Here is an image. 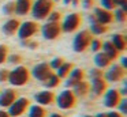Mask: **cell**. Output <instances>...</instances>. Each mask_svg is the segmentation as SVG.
<instances>
[{
	"label": "cell",
	"mask_w": 127,
	"mask_h": 117,
	"mask_svg": "<svg viewBox=\"0 0 127 117\" xmlns=\"http://www.w3.org/2000/svg\"><path fill=\"white\" fill-rule=\"evenodd\" d=\"M30 79V72L26 67H17L15 70L10 71L8 79L7 82L12 84V86H23L26 84Z\"/></svg>",
	"instance_id": "6da1fadb"
},
{
	"label": "cell",
	"mask_w": 127,
	"mask_h": 117,
	"mask_svg": "<svg viewBox=\"0 0 127 117\" xmlns=\"http://www.w3.org/2000/svg\"><path fill=\"white\" fill-rule=\"evenodd\" d=\"M52 7H53L52 0H37L33 4L32 14L36 19H44L49 15V12L52 11Z\"/></svg>",
	"instance_id": "7a4b0ae2"
},
{
	"label": "cell",
	"mask_w": 127,
	"mask_h": 117,
	"mask_svg": "<svg viewBox=\"0 0 127 117\" xmlns=\"http://www.w3.org/2000/svg\"><path fill=\"white\" fill-rule=\"evenodd\" d=\"M56 103L60 109H72L75 105H77V97L74 95V93L71 90H64L60 94L56 97Z\"/></svg>",
	"instance_id": "3957f363"
},
{
	"label": "cell",
	"mask_w": 127,
	"mask_h": 117,
	"mask_svg": "<svg viewBox=\"0 0 127 117\" xmlns=\"http://www.w3.org/2000/svg\"><path fill=\"white\" fill-rule=\"evenodd\" d=\"M90 41H92L90 31H88V30H82V31H79L77 35H75V38H74V50L79 52V53L83 52V50H86V48L90 45Z\"/></svg>",
	"instance_id": "277c9868"
},
{
	"label": "cell",
	"mask_w": 127,
	"mask_h": 117,
	"mask_svg": "<svg viewBox=\"0 0 127 117\" xmlns=\"http://www.w3.org/2000/svg\"><path fill=\"white\" fill-rule=\"evenodd\" d=\"M29 105H30V101L28 98H17L15 102L12 103L8 108V114L11 117H19L28 110Z\"/></svg>",
	"instance_id": "5b68a950"
},
{
	"label": "cell",
	"mask_w": 127,
	"mask_h": 117,
	"mask_svg": "<svg viewBox=\"0 0 127 117\" xmlns=\"http://www.w3.org/2000/svg\"><path fill=\"white\" fill-rule=\"evenodd\" d=\"M32 73H33V76L36 79L44 82L45 79H48L53 72H52V68L49 67V64H48V63H40V64H37L36 67L33 68Z\"/></svg>",
	"instance_id": "8992f818"
},
{
	"label": "cell",
	"mask_w": 127,
	"mask_h": 117,
	"mask_svg": "<svg viewBox=\"0 0 127 117\" xmlns=\"http://www.w3.org/2000/svg\"><path fill=\"white\" fill-rule=\"evenodd\" d=\"M79 24H81V16L78 14H70L68 16H66L63 26L60 29L66 33H72L79 27Z\"/></svg>",
	"instance_id": "52a82bcc"
},
{
	"label": "cell",
	"mask_w": 127,
	"mask_h": 117,
	"mask_svg": "<svg viewBox=\"0 0 127 117\" xmlns=\"http://www.w3.org/2000/svg\"><path fill=\"white\" fill-rule=\"evenodd\" d=\"M38 24L34 23V22H25V23L19 24L18 27V35H19L21 40H28L29 37H32L33 34L37 33V29H38Z\"/></svg>",
	"instance_id": "ba28073f"
},
{
	"label": "cell",
	"mask_w": 127,
	"mask_h": 117,
	"mask_svg": "<svg viewBox=\"0 0 127 117\" xmlns=\"http://www.w3.org/2000/svg\"><path fill=\"white\" fill-rule=\"evenodd\" d=\"M60 31H62V29L58 24V22H49V23L42 26V35L47 40H55V38H58Z\"/></svg>",
	"instance_id": "9c48e42d"
},
{
	"label": "cell",
	"mask_w": 127,
	"mask_h": 117,
	"mask_svg": "<svg viewBox=\"0 0 127 117\" xmlns=\"http://www.w3.org/2000/svg\"><path fill=\"white\" fill-rule=\"evenodd\" d=\"M17 98H18V94L15 90H12V89L4 90V91L0 93V106L1 108H10L15 102Z\"/></svg>",
	"instance_id": "30bf717a"
},
{
	"label": "cell",
	"mask_w": 127,
	"mask_h": 117,
	"mask_svg": "<svg viewBox=\"0 0 127 117\" xmlns=\"http://www.w3.org/2000/svg\"><path fill=\"white\" fill-rule=\"evenodd\" d=\"M124 75H126V70H123L120 65H112L105 73V79L108 82H119L122 78H124Z\"/></svg>",
	"instance_id": "8fae6325"
},
{
	"label": "cell",
	"mask_w": 127,
	"mask_h": 117,
	"mask_svg": "<svg viewBox=\"0 0 127 117\" xmlns=\"http://www.w3.org/2000/svg\"><path fill=\"white\" fill-rule=\"evenodd\" d=\"M119 102H120V94H119L118 90H115V89L108 90L107 94H105L104 105L107 106V108H116V106L119 105Z\"/></svg>",
	"instance_id": "7c38bea8"
},
{
	"label": "cell",
	"mask_w": 127,
	"mask_h": 117,
	"mask_svg": "<svg viewBox=\"0 0 127 117\" xmlns=\"http://www.w3.org/2000/svg\"><path fill=\"white\" fill-rule=\"evenodd\" d=\"M94 19L100 24H108L112 22L113 16L109 11L104 10V8H96V11H94Z\"/></svg>",
	"instance_id": "4fadbf2b"
},
{
	"label": "cell",
	"mask_w": 127,
	"mask_h": 117,
	"mask_svg": "<svg viewBox=\"0 0 127 117\" xmlns=\"http://www.w3.org/2000/svg\"><path fill=\"white\" fill-rule=\"evenodd\" d=\"M36 101L40 105H51V103L55 102V94L52 91H40L36 94Z\"/></svg>",
	"instance_id": "5bb4252c"
},
{
	"label": "cell",
	"mask_w": 127,
	"mask_h": 117,
	"mask_svg": "<svg viewBox=\"0 0 127 117\" xmlns=\"http://www.w3.org/2000/svg\"><path fill=\"white\" fill-rule=\"evenodd\" d=\"M92 91L96 95L104 94V91H107V82L102 78H93L92 79Z\"/></svg>",
	"instance_id": "9a60e30c"
},
{
	"label": "cell",
	"mask_w": 127,
	"mask_h": 117,
	"mask_svg": "<svg viewBox=\"0 0 127 117\" xmlns=\"http://www.w3.org/2000/svg\"><path fill=\"white\" fill-rule=\"evenodd\" d=\"M32 8V0H17L15 3V12L18 15H25Z\"/></svg>",
	"instance_id": "2e32d148"
},
{
	"label": "cell",
	"mask_w": 127,
	"mask_h": 117,
	"mask_svg": "<svg viewBox=\"0 0 127 117\" xmlns=\"http://www.w3.org/2000/svg\"><path fill=\"white\" fill-rule=\"evenodd\" d=\"M94 63H96V65L98 68H107V67H109L112 60H111L104 52H98V53L96 54V57H94Z\"/></svg>",
	"instance_id": "e0dca14e"
},
{
	"label": "cell",
	"mask_w": 127,
	"mask_h": 117,
	"mask_svg": "<svg viewBox=\"0 0 127 117\" xmlns=\"http://www.w3.org/2000/svg\"><path fill=\"white\" fill-rule=\"evenodd\" d=\"M102 50H104V53L107 54L108 57H109L111 60H115L116 57H118V53L119 52L116 50V48L112 45V42H109V41H105L104 44L101 45Z\"/></svg>",
	"instance_id": "ac0fdd59"
},
{
	"label": "cell",
	"mask_w": 127,
	"mask_h": 117,
	"mask_svg": "<svg viewBox=\"0 0 127 117\" xmlns=\"http://www.w3.org/2000/svg\"><path fill=\"white\" fill-rule=\"evenodd\" d=\"M88 91H89L88 82L81 80V82H78V83L74 86V91H72V93H74L75 97H83V95L88 94Z\"/></svg>",
	"instance_id": "d6986e66"
},
{
	"label": "cell",
	"mask_w": 127,
	"mask_h": 117,
	"mask_svg": "<svg viewBox=\"0 0 127 117\" xmlns=\"http://www.w3.org/2000/svg\"><path fill=\"white\" fill-rule=\"evenodd\" d=\"M112 45L116 48V50L118 52H123V50H126V38L123 37V35H120V34H115L112 37Z\"/></svg>",
	"instance_id": "ffe728a7"
},
{
	"label": "cell",
	"mask_w": 127,
	"mask_h": 117,
	"mask_svg": "<svg viewBox=\"0 0 127 117\" xmlns=\"http://www.w3.org/2000/svg\"><path fill=\"white\" fill-rule=\"evenodd\" d=\"M18 27H19V22H18L17 19H10V21H7L6 24L3 26V31L6 33V34L11 35V34H14L15 31H18Z\"/></svg>",
	"instance_id": "44dd1931"
},
{
	"label": "cell",
	"mask_w": 127,
	"mask_h": 117,
	"mask_svg": "<svg viewBox=\"0 0 127 117\" xmlns=\"http://www.w3.org/2000/svg\"><path fill=\"white\" fill-rule=\"evenodd\" d=\"M48 112L41 105H33L29 109V117H47Z\"/></svg>",
	"instance_id": "7402d4cb"
},
{
	"label": "cell",
	"mask_w": 127,
	"mask_h": 117,
	"mask_svg": "<svg viewBox=\"0 0 127 117\" xmlns=\"http://www.w3.org/2000/svg\"><path fill=\"white\" fill-rule=\"evenodd\" d=\"M72 68H74V65H72L71 63H63V64L58 68V76L60 79L67 78V76L70 75V72H71Z\"/></svg>",
	"instance_id": "603a6c76"
},
{
	"label": "cell",
	"mask_w": 127,
	"mask_h": 117,
	"mask_svg": "<svg viewBox=\"0 0 127 117\" xmlns=\"http://www.w3.org/2000/svg\"><path fill=\"white\" fill-rule=\"evenodd\" d=\"M42 83H44V86L48 87V89H53V87H58L59 84H60V78H59L58 75H55V73H52V75L48 79H45Z\"/></svg>",
	"instance_id": "cb8c5ba5"
},
{
	"label": "cell",
	"mask_w": 127,
	"mask_h": 117,
	"mask_svg": "<svg viewBox=\"0 0 127 117\" xmlns=\"http://www.w3.org/2000/svg\"><path fill=\"white\" fill-rule=\"evenodd\" d=\"M68 76H70V79H74V80H77V82H81V80H83V78H85V73H83V71L81 70V68H72Z\"/></svg>",
	"instance_id": "d4e9b609"
},
{
	"label": "cell",
	"mask_w": 127,
	"mask_h": 117,
	"mask_svg": "<svg viewBox=\"0 0 127 117\" xmlns=\"http://www.w3.org/2000/svg\"><path fill=\"white\" fill-rule=\"evenodd\" d=\"M90 31L93 33V34H104V33L107 31V27H105L104 24H100V23H97V22H94V23L90 24Z\"/></svg>",
	"instance_id": "484cf974"
},
{
	"label": "cell",
	"mask_w": 127,
	"mask_h": 117,
	"mask_svg": "<svg viewBox=\"0 0 127 117\" xmlns=\"http://www.w3.org/2000/svg\"><path fill=\"white\" fill-rule=\"evenodd\" d=\"M8 56V48L6 45H0V64H3Z\"/></svg>",
	"instance_id": "4316f807"
},
{
	"label": "cell",
	"mask_w": 127,
	"mask_h": 117,
	"mask_svg": "<svg viewBox=\"0 0 127 117\" xmlns=\"http://www.w3.org/2000/svg\"><path fill=\"white\" fill-rule=\"evenodd\" d=\"M115 15H116V19L120 21V22H124L126 18H127L126 16V10H124V8H119V10H116Z\"/></svg>",
	"instance_id": "83f0119b"
},
{
	"label": "cell",
	"mask_w": 127,
	"mask_h": 117,
	"mask_svg": "<svg viewBox=\"0 0 127 117\" xmlns=\"http://www.w3.org/2000/svg\"><path fill=\"white\" fill-rule=\"evenodd\" d=\"M63 59L62 57H58V59H55V60H52V61L49 63V67L52 68V70H58L59 67H60L62 64H63Z\"/></svg>",
	"instance_id": "f1b7e54d"
},
{
	"label": "cell",
	"mask_w": 127,
	"mask_h": 117,
	"mask_svg": "<svg viewBox=\"0 0 127 117\" xmlns=\"http://www.w3.org/2000/svg\"><path fill=\"white\" fill-rule=\"evenodd\" d=\"M101 45H102V42L98 40H92L90 41V46H92V50L93 52H98L100 49H101Z\"/></svg>",
	"instance_id": "f546056e"
},
{
	"label": "cell",
	"mask_w": 127,
	"mask_h": 117,
	"mask_svg": "<svg viewBox=\"0 0 127 117\" xmlns=\"http://www.w3.org/2000/svg\"><path fill=\"white\" fill-rule=\"evenodd\" d=\"M101 4H102V8L107 11H111L113 7H115V4H113L112 0H101Z\"/></svg>",
	"instance_id": "4dcf8cb0"
},
{
	"label": "cell",
	"mask_w": 127,
	"mask_h": 117,
	"mask_svg": "<svg viewBox=\"0 0 127 117\" xmlns=\"http://www.w3.org/2000/svg\"><path fill=\"white\" fill-rule=\"evenodd\" d=\"M118 106H119V110H120L122 114H127V101L126 99H120Z\"/></svg>",
	"instance_id": "1f68e13d"
},
{
	"label": "cell",
	"mask_w": 127,
	"mask_h": 117,
	"mask_svg": "<svg viewBox=\"0 0 127 117\" xmlns=\"http://www.w3.org/2000/svg\"><path fill=\"white\" fill-rule=\"evenodd\" d=\"M22 56H19V54H11V56L8 57V61L12 63V64H18V63H22Z\"/></svg>",
	"instance_id": "d6a6232c"
},
{
	"label": "cell",
	"mask_w": 127,
	"mask_h": 117,
	"mask_svg": "<svg viewBox=\"0 0 127 117\" xmlns=\"http://www.w3.org/2000/svg\"><path fill=\"white\" fill-rule=\"evenodd\" d=\"M15 11V3H7L4 5V12L6 14H11Z\"/></svg>",
	"instance_id": "836d02e7"
},
{
	"label": "cell",
	"mask_w": 127,
	"mask_h": 117,
	"mask_svg": "<svg viewBox=\"0 0 127 117\" xmlns=\"http://www.w3.org/2000/svg\"><path fill=\"white\" fill-rule=\"evenodd\" d=\"M8 73H10V71L0 70V82H7V79H8Z\"/></svg>",
	"instance_id": "e575fe53"
},
{
	"label": "cell",
	"mask_w": 127,
	"mask_h": 117,
	"mask_svg": "<svg viewBox=\"0 0 127 117\" xmlns=\"http://www.w3.org/2000/svg\"><path fill=\"white\" fill-rule=\"evenodd\" d=\"M102 71L101 70H92L90 71V76H92V79L93 78H102Z\"/></svg>",
	"instance_id": "d590c367"
},
{
	"label": "cell",
	"mask_w": 127,
	"mask_h": 117,
	"mask_svg": "<svg viewBox=\"0 0 127 117\" xmlns=\"http://www.w3.org/2000/svg\"><path fill=\"white\" fill-rule=\"evenodd\" d=\"M60 19V14L59 12H52L49 16V22H58Z\"/></svg>",
	"instance_id": "8d00e7d4"
},
{
	"label": "cell",
	"mask_w": 127,
	"mask_h": 117,
	"mask_svg": "<svg viewBox=\"0 0 127 117\" xmlns=\"http://www.w3.org/2000/svg\"><path fill=\"white\" fill-rule=\"evenodd\" d=\"M112 1H113V4H115V5H120L122 8H124V10H126L127 0H112Z\"/></svg>",
	"instance_id": "74e56055"
},
{
	"label": "cell",
	"mask_w": 127,
	"mask_h": 117,
	"mask_svg": "<svg viewBox=\"0 0 127 117\" xmlns=\"http://www.w3.org/2000/svg\"><path fill=\"white\" fill-rule=\"evenodd\" d=\"M77 83H78L77 80H74V79H70V78H68V80L66 82V86H67V87H74Z\"/></svg>",
	"instance_id": "f35d334b"
},
{
	"label": "cell",
	"mask_w": 127,
	"mask_h": 117,
	"mask_svg": "<svg viewBox=\"0 0 127 117\" xmlns=\"http://www.w3.org/2000/svg\"><path fill=\"white\" fill-rule=\"evenodd\" d=\"M107 117H122V114L119 112H109L107 113Z\"/></svg>",
	"instance_id": "ab89813d"
},
{
	"label": "cell",
	"mask_w": 127,
	"mask_h": 117,
	"mask_svg": "<svg viewBox=\"0 0 127 117\" xmlns=\"http://www.w3.org/2000/svg\"><path fill=\"white\" fill-rule=\"evenodd\" d=\"M92 7V0H83V8Z\"/></svg>",
	"instance_id": "60d3db41"
},
{
	"label": "cell",
	"mask_w": 127,
	"mask_h": 117,
	"mask_svg": "<svg viewBox=\"0 0 127 117\" xmlns=\"http://www.w3.org/2000/svg\"><path fill=\"white\" fill-rule=\"evenodd\" d=\"M0 117H11L8 114V112H6V110H0Z\"/></svg>",
	"instance_id": "b9f144b4"
},
{
	"label": "cell",
	"mask_w": 127,
	"mask_h": 117,
	"mask_svg": "<svg viewBox=\"0 0 127 117\" xmlns=\"http://www.w3.org/2000/svg\"><path fill=\"white\" fill-rule=\"evenodd\" d=\"M63 1L66 3V4H71V3H72V4H77L78 0H63Z\"/></svg>",
	"instance_id": "7bdbcfd3"
},
{
	"label": "cell",
	"mask_w": 127,
	"mask_h": 117,
	"mask_svg": "<svg viewBox=\"0 0 127 117\" xmlns=\"http://www.w3.org/2000/svg\"><path fill=\"white\" fill-rule=\"evenodd\" d=\"M25 45H28V46H30V48H33L34 49V46H37V44L36 42H23Z\"/></svg>",
	"instance_id": "ee69618b"
},
{
	"label": "cell",
	"mask_w": 127,
	"mask_h": 117,
	"mask_svg": "<svg viewBox=\"0 0 127 117\" xmlns=\"http://www.w3.org/2000/svg\"><path fill=\"white\" fill-rule=\"evenodd\" d=\"M119 94H122V95H124V97H126V94H127V91H126V83H124L123 89H122V91L119 93Z\"/></svg>",
	"instance_id": "f6af8a7d"
},
{
	"label": "cell",
	"mask_w": 127,
	"mask_h": 117,
	"mask_svg": "<svg viewBox=\"0 0 127 117\" xmlns=\"http://www.w3.org/2000/svg\"><path fill=\"white\" fill-rule=\"evenodd\" d=\"M122 68H123V70H126V57H123V59H122Z\"/></svg>",
	"instance_id": "bcb514c9"
},
{
	"label": "cell",
	"mask_w": 127,
	"mask_h": 117,
	"mask_svg": "<svg viewBox=\"0 0 127 117\" xmlns=\"http://www.w3.org/2000/svg\"><path fill=\"white\" fill-rule=\"evenodd\" d=\"M96 117H107V113H98Z\"/></svg>",
	"instance_id": "7dc6e473"
},
{
	"label": "cell",
	"mask_w": 127,
	"mask_h": 117,
	"mask_svg": "<svg viewBox=\"0 0 127 117\" xmlns=\"http://www.w3.org/2000/svg\"><path fill=\"white\" fill-rule=\"evenodd\" d=\"M49 117H63V116H60V114H58V113H53V114H51Z\"/></svg>",
	"instance_id": "c3c4849f"
},
{
	"label": "cell",
	"mask_w": 127,
	"mask_h": 117,
	"mask_svg": "<svg viewBox=\"0 0 127 117\" xmlns=\"http://www.w3.org/2000/svg\"><path fill=\"white\" fill-rule=\"evenodd\" d=\"M83 117H92V116H83Z\"/></svg>",
	"instance_id": "681fc988"
},
{
	"label": "cell",
	"mask_w": 127,
	"mask_h": 117,
	"mask_svg": "<svg viewBox=\"0 0 127 117\" xmlns=\"http://www.w3.org/2000/svg\"><path fill=\"white\" fill-rule=\"evenodd\" d=\"M52 1H53V0H52ZM55 1H58V0H55Z\"/></svg>",
	"instance_id": "f907efd6"
}]
</instances>
